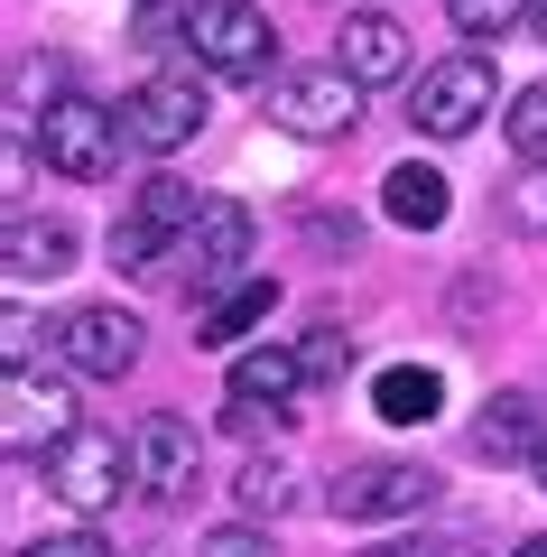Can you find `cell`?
<instances>
[{
    "mask_svg": "<svg viewBox=\"0 0 547 557\" xmlns=\"http://www.w3.org/2000/svg\"><path fill=\"white\" fill-rule=\"evenodd\" d=\"M186 57L223 84H260L278 65V28L260 0H196L186 10Z\"/></svg>",
    "mask_w": 547,
    "mask_h": 557,
    "instance_id": "cell-1",
    "label": "cell"
},
{
    "mask_svg": "<svg viewBox=\"0 0 547 557\" xmlns=\"http://www.w3.org/2000/svg\"><path fill=\"white\" fill-rule=\"evenodd\" d=\"M28 139H38V159L57 168V177H75V186L112 177V159L130 149V139H121V112L94 102V94H47V112L28 121Z\"/></svg>",
    "mask_w": 547,
    "mask_h": 557,
    "instance_id": "cell-2",
    "label": "cell"
},
{
    "mask_svg": "<svg viewBox=\"0 0 547 557\" xmlns=\"http://www.w3.org/2000/svg\"><path fill=\"white\" fill-rule=\"evenodd\" d=\"M492 102H501V75H492V57H446V65H427L418 75V94H409V131L418 139H473L492 121Z\"/></svg>",
    "mask_w": 547,
    "mask_h": 557,
    "instance_id": "cell-3",
    "label": "cell"
},
{
    "mask_svg": "<svg viewBox=\"0 0 547 557\" xmlns=\"http://www.w3.org/2000/svg\"><path fill=\"white\" fill-rule=\"evenodd\" d=\"M204 65H167V75H149L139 94H121V139L130 149H149V159H176L186 139L204 131Z\"/></svg>",
    "mask_w": 547,
    "mask_h": 557,
    "instance_id": "cell-4",
    "label": "cell"
},
{
    "mask_svg": "<svg viewBox=\"0 0 547 557\" xmlns=\"http://www.w3.org/2000/svg\"><path fill=\"white\" fill-rule=\"evenodd\" d=\"M0 409H10V456H20V465L57 456V446L84 428V418H75V372H47V362H10Z\"/></svg>",
    "mask_w": 547,
    "mask_h": 557,
    "instance_id": "cell-5",
    "label": "cell"
},
{
    "mask_svg": "<svg viewBox=\"0 0 547 557\" xmlns=\"http://www.w3.org/2000/svg\"><path fill=\"white\" fill-rule=\"evenodd\" d=\"M121 483H139V474H130V446H121L112 428H75V437L47 456V493H57L75 520H102L121 502Z\"/></svg>",
    "mask_w": 547,
    "mask_h": 557,
    "instance_id": "cell-6",
    "label": "cell"
},
{
    "mask_svg": "<svg viewBox=\"0 0 547 557\" xmlns=\"http://www.w3.org/2000/svg\"><path fill=\"white\" fill-rule=\"evenodd\" d=\"M139 335H149V325H139L121 298L65 307V317H57V362L84 372V381H130L139 372Z\"/></svg>",
    "mask_w": 547,
    "mask_h": 557,
    "instance_id": "cell-7",
    "label": "cell"
},
{
    "mask_svg": "<svg viewBox=\"0 0 547 557\" xmlns=\"http://www.w3.org/2000/svg\"><path fill=\"white\" fill-rule=\"evenodd\" d=\"M325 502H334V520H409L436 502V474L418 456H362L325 483Z\"/></svg>",
    "mask_w": 547,
    "mask_h": 557,
    "instance_id": "cell-8",
    "label": "cell"
},
{
    "mask_svg": "<svg viewBox=\"0 0 547 557\" xmlns=\"http://www.w3.org/2000/svg\"><path fill=\"white\" fill-rule=\"evenodd\" d=\"M270 121L288 139H344L362 121V84L344 65H297V75H270Z\"/></svg>",
    "mask_w": 547,
    "mask_h": 557,
    "instance_id": "cell-9",
    "label": "cell"
},
{
    "mask_svg": "<svg viewBox=\"0 0 547 557\" xmlns=\"http://www.w3.org/2000/svg\"><path fill=\"white\" fill-rule=\"evenodd\" d=\"M130 474H139V493H149V502H186L204 483V437L176 409H149L130 428Z\"/></svg>",
    "mask_w": 547,
    "mask_h": 557,
    "instance_id": "cell-10",
    "label": "cell"
},
{
    "mask_svg": "<svg viewBox=\"0 0 547 557\" xmlns=\"http://www.w3.org/2000/svg\"><path fill=\"white\" fill-rule=\"evenodd\" d=\"M176 260H186V270H196V288L204 298H214V288H241V260H251V205H233V196H214L204 205V223L186 242H176Z\"/></svg>",
    "mask_w": 547,
    "mask_h": 557,
    "instance_id": "cell-11",
    "label": "cell"
},
{
    "mask_svg": "<svg viewBox=\"0 0 547 557\" xmlns=\"http://www.w3.org/2000/svg\"><path fill=\"white\" fill-rule=\"evenodd\" d=\"M334 65H344L362 94H372V84H399V75H409V28H399L390 10H344V28H334Z\"/></svg>",
    "mask_w": 547,
    "mask_h": 557,
    "instance_id": "cell-12",
    "label": "cell"
},
{
    "mask_svg": "<svg viewBox=\"0 0 547 557\" xmlns=\"http://www.w3.org/2000/svg\"><path fill=\"white\" fill-rule=\"evenodd\" d=\"M75 223H57V214H10V233H0V260H10V278L20 288H38V278H65L75 270Z\"/></svg>",
    "mask_w": 547,
    "mask_h": 557,
    "instance_id": "cell-13",
    "label": "cell"
},
{
    "mask_svg": "<svg viewBox=\"0 0 547 557\" xmlns=\"http://www.w3.org/2000/svg\"><path fill=\"white\" fill-rule=\"evenodd\" d=\"M547 428H538V399L529 391H492V409L473 418V456L483 465H538Z\"/></svg>",
    "mask_w": 547,
    "mask_h": 557,
    "instance_id": "cell-14",
    "label": "cell"
},
{
    "mask_svg": "<svg viewBox=\"0 0 547 557\" xmlns=\"http://www.w3.org/2000/svg\"><path fill=\"white\" fill-rule=\"evenodd\" d=\"M381 214H390L399 233H436V223L455 214V186H446V168H427V159H399L390 177H381Z\"/></svg>",
    "mask_w": 547,
    "mask_h": 557,
    "instance_id": "cell-15",
    "label": "cell"
},
{
    "mask_svg": "<svg viewBox=\"0 0 547 557\" xmlns=\"http://www.w3.org/2000/svg\"><path fill=\"white\" fill-rule=\"evenodd\" d=\"M297 391H307V354H288V344H251V354H233V399H241V409L288 418Z\"/></svg>",
    "mask_w": 547,
    "mask_h": 557,
    "instance_id": "cell-16",
    "label": "cell"
},
{
    "mask_svg": "<svg viewBox=\"0 0 547 557\" xmlns=\"http://www.w3.org/2000/svg\"><path fill=\"white\" fill-rule=\"evenodd\" d=\"M372 409L390 418V428H427V418L446 409V372H436V362H390V372H372Z\"/></svg>",
    "mask_w": 547,
    "mask_h": 557,
    "instance_id": "cell-17",
    "label": "cell"
},
{
    "mask_svg": "<svg viewBox=\"0 0 547 557\" xmlns=\"http://www.w3.org/2000/svg\"><path fill=\"white\" fill-rule=\"evenodd\" d=\"M270 307H278V278H241V288H223L214 307H204V325H196V344H214V354H233L251 325H270Z\"/></svg>",
    "mask_w": 547,
    "mask_h": 557,
    "instance_id": "cell-18",
    "label": "cell"
},
{
    "mask_svg": "<svg viewBox=\"0 0 547 557\" xmlns=\"http://www.w3.org/2000/svg\"><path fill=\"white\" fill-rule=\"evenodd\" d=\"M204 205H214V196H196V186L176 177V168H158V177H139L130 214H139V223H158V233H167V242H186V233H196V223H204Z\"/></svg>",
    "mask_w": 547,
    "mask_h": 557,
    "instance_id": "cell-19",
    "label": "cell"
},
{
    "mask_svg": "<svg viewBox=\"0 0 547 557\" xmlns=\"http://www.w3.org/2000/svg\"><path fill=\"white\" fill-rule=\"evenodd\" d=\"M233 502H241V520H278L297 502V474L278 456H251V465H241V483H233Z\"/></svg>",
    "mask_w": 547,
    "mask_h": 557,
    "instance_id": "cell-20",
    "label": "cell"
},
{
    "mask_svg": "<svg viewBox=\"0 0 547 557\" xmlns=\"http://www.w3.org/2000/svg\"><path fill=\"white\" fill-rule=\"evenodd\" d=\"M501 131H510V149H520L529 168H547V84H520V94H510Z\"/></svg>",
    "mask_w": 547,
    "mask_h": 557,
    "instance_id": "cell-21",
    "label": "cell"
},
{
    "mask_svg": "<svg viewBox=\"0 0 547 557\" xmlns=\"http://www.w3.org/2000/svg\"><path fill=\"white\" fill-rule=\"evenodd\" d=\"M167 251H176V242L158 233V223H139V214H121V223H112V270H130V278H139V270H158Z\"/></svg>",
    "mask_w": 547,
    "mask_h": 557,
    "instance_id": "cell-22",
    "label": "cell"
},
{
    "mask_svg": "<svg viewBox=\"0 0 547 557\" xmlns=\"http://www.w3.org/2000/svg\"><path fill=\"white\" fill-rule=\"evenodd\" d=\"M501 223H510V233H547V168L520 159V177L501 186Z\"/></svg>",
    "mask_w": 547,
    "mask_h": 557,
    "instance_id": "cell-23",
    "label": "cell"
},
{
    "mask_svg": "<svg viewBox=\"0 0 547 557\" xmlns=\"http://www.w3.org/2000/svg\"><path fill=\"white\" fill-rule=\"evenodd\" d=\"M446 20L464 38H510V28H529V0H446Z\"/></svg>",
    "mask_w": 547,
    "mask_h": 557,
    "instance_id": "cell-24",
    "label": "cell"
},
{
    "mask_svg": "<svg viewBox=\"0 0 547 557\" xmlns=\"http://www.w3.org/2000/svg\"><path fill=\"white\" fill-rule=\"evenodd\" d=\"M196 557H278V548H270L260 520H214V530L196 539Z\"/></svg>",
    "mask_w": 547,
    "mask_h": 557,
    "instance_id": "cell-25",
    "label": "cell"
},
{
    "mask_svg": "<svg viewBox=\"0 0 547 557\" xmlns=\"http://www.w3.org/2000/svg\"><path fill=\"white\" fill-rule=\"evenodd\" d=\"M297 354H307V381H344L352 372V335H334V325L315 344H297Z\"/></svg>",
    "mask_w": 547,
    "mask_h": 557,
    "instance_id": "cell-26",
    "label": "cell"
},
{
    "mask_svg": "<svg viewBox=\"0 0 547 557\" xmlns=\"http://www.w3.org/2000/svg\"><path fill=\"white\" fill-rule=\"evenodd\" d=\"M20 557H112V548H102L94 530H57V539H28Z\"/></svg>",
    "mask_w": 547,
    "mask_h": 557,
    "instance_id": "cell-27",
    "label": "cell"
},
{
    "mask_svg": "<svg viewBox=\"0 0 547 557\" xmlns=\"http://www.w3.org/2000/svg\"><path fill=\"white\" fill-rule=\"evenodd\" d=\"M529 38H538V47H547V0H538V10H529Z\"/></svg>",
    "mask_w": 547,
    "mask_h": 557,
    "instance_id": "cell-28",
    "label": "cell"
},
{
    "mask_svg": "<svg viewBox=\"0 0 547 557\" xmlns=\"http://www.w3.org/2000/svg\"><path fill=\"white\" fill-rule=\"evenodd\" d=\"M372 557H436V548H399V539H390V548H372Z\"/></svg>",
    "mask_w": 547,
    "mask_h": 557,
    "instance_id": "cell-29",
    "label": "cell"
},
{
    "mask_svg": "<svg viewBox=\"0 0 547 557\" xmlns=\"http://www.w3.org/2000/svg\"><path fill=\"white\" fill-rule=\"evenodd\" d=\"M510 557H547V539H520V548H510Z\"/></svg>",
    "mask_w": 547,
    "mask_h": 557,
    "instance_id": "cell-30",
    "label": "cell"
},
{
    "mask_svg": "<svg viewBox=\"0 0 547 557\" xmlns=\"http://www.w3.org/2000/svg\"><path fill=\"white\" fill-rule=\"evenodd\" d=\"M529 474H538V483H547V446H538V465H529Z\"/></svg>",
    "mask_w": 547,
    "mask_h": 557,
    "instance_id": "cell-31",
    "label": "cell"
},
{
    "mask_svg": "<svg viewBox=\"0 0 547 557\" xmlns=\"http://www.w3.org/2000/svg\"><path fill=\"white\" fill-rule=\"evenodd\" d=\"M344 10H352V0H344Z\"/></svg>",
    "mask_w": 547,
    "mask_h": 557,
    "instance_id": "cell-32",
    "label": "cell"
}]
</instances>
